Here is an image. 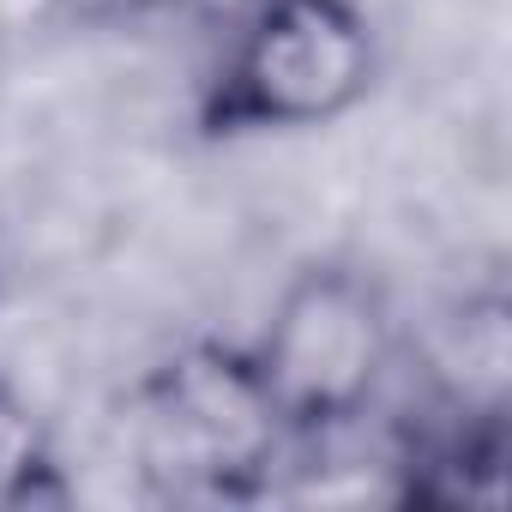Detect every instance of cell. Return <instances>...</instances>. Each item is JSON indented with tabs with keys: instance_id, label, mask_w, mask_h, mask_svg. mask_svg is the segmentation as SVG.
Returning a JSON list of instances; mask_svg holds the SVG:
<instances>
[{
	"instance_id": "obj_1",
	"label": "cell",
	"mask_w": 512,
	"mask_h": 512,
	"mask_svg": "<svg viewBox=\"0 0 512 512\" xmlns=\"http://www.w3.org/2000/svg\"><path fill=\"white\" fill-rule=\"evenodd\" d=\"M380 43L362 0H247L205 91V139H290L356 115L374 91Z\"/></svg>"
},
{
	"instance_id": "obj_2",
	"label": "cell",
	"mask_w": 512,
	"mask_h": 512,
	"mask_svg": "<svg viewBox=\"0 0 512 512\" xmlns=\"http://www.w3.org/2000/svg\"><path fill=\"white\" fill-rule=\"evenodd\" d=\"M127 446L175 500H253L296 440L241 344H187L133 386Z\"/></svg>"
},
{
	"instance_id": "obj_3",
	"label": "cell",
	"mask_w": 512,
	"mask_h": 512,
	"mask_svg": "<svg viewBox=\"0 0 512 512\" xmlns=\"http://www.w3.org/2000/svg\"><path fill=\"white\" fill-rule=\"evenodd\" d=\"M278 422L296 446L356 428L398 356V326L374 278L356 266H302L266 308V326L241 344Z\"/></svg>"
},
{
	"instance_id": "obj_4",
	"label": "cell",
	"mask_w": 512,
	"mask_h": 512,
	"mask_svg": "<svg viewBox=\"0 0 512 512\" xmlns=\"http://www.w3.org/2000/svg\"><path fill=\"white\" fill-rule=\"evenodd\" d=\"M61 476H55V452L43 440V428L31 422V410L0 392V506H43L61 500Z\"/></svg>"
},
{
	"instance_id": "obj_5",
	"label": "cell",
	"mask_w": 512,
	"mask_h": 512,
	"mask_svg": "<svg viewBox=\"0 0 512 512\" xmlns=\"http://www.w3.org/2000/svg\"><path fill=\"white\" fill-rule=\"evenodd\" d=\"M193 7V0H61V13L73 25H91V31H133V25H151V19H169Z\"/></svg>"
}]
</instances>
